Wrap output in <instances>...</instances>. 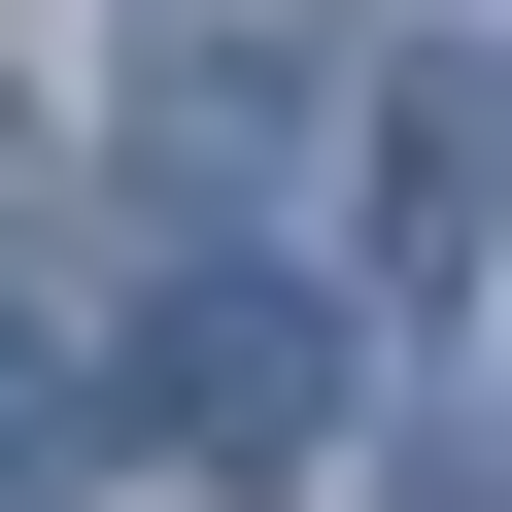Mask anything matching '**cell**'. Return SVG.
Wrapping results in <instances>:
<instances>
[{"label": "cell", "mask_w": 512, "mask_h": 512, "mask_svg": "<svg viewBox=\"0 0 512 512\" xmlns=\"http://www.w3.org/2000/svg\"><path fill=\"white\" fill-rule=\"evenodd\" d=\"M342 103V0H137V205H239Z\"/></svg>", "instance_id": "2"}, {"label": "cell", "mask_w": 512, "mask_h": 512, "mask_svg": "<svg viewBox=\"0 0 512 512\" xmlns=\"http://www.w3.org/2000/svg\"><path fill=\"white\" fill-rule=\"evenodd\" d=\"M103 444H171V478H308V444H342V308H308V274H239V239H171V308H137Z\"/></svg>", "instance_id": "1"}, {"label": "cell", "mask_w": 512, "mask_h": 512, "mask_svg": "<svg viewBox=\"0 0 512 512\" xmlns=\"http://www.w3.org/2000/svg\"><path fill=\"white\" fill-rule=\"evenodd\" d=\"M342 103H376V274H410V308H444V342H478V205H512V171H478V137H512V69H478V35H444V69H342Z\"/></svg>", "instance_id": "3"}, {"label": "cell", "mask_w": 512, "mask_h": 512, "mask_svg": "<svg viewBox=\"0 0 512 512\" xmlns=\"http://www.w3.org/2000/svg\"><path fill=\"white\" fill-rule=\"evenodd\" d=\"M376 512H512V478H478V342H444V410L376 444Z\"/></svg>", "instance_id": "5"}, {"label": "cell", "mask_w": 512, "mask_h": 512, "mask_svg": "<svg viewBox=\"0 0 512 512\" xmlns=\"http://www.w3.org/2000/svg\"><path fill=\"white\" fill-rule=\"evenodd\" d=\"M69 478H103V376H69V342H0V512H69Z\"/></svg>", "instance_id": "4"}]
</instances>
